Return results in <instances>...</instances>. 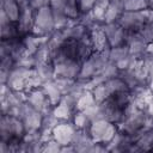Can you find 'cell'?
I'll use <instances>...</instances> for the list:
<instances>
[{
	"label": "cell",
	"instance_id": "1",
	"mask_svg": "<svg viewBox=\"0 0 153 153\" xmlns=\"http://www.w3.org/2000/svg\"><path fill=\"white\" fill-rule=\"evenodd\" d=\"M35 23H36V27L39 29V31H49L53 29V26L55 25L54 22V14L51 13L50 8L48 6H42L39 7L36 18H35Z\"/></svg>",
	"mask_w": 153,
	"mask_h": 153
},
{
	"label": "cell",
	"instance_id": "2",
	"mask_svg": "<svg viewBox=\"0 0 153 153\" xmlns=\"http://www.w3.org/2000/svg\"><path fill=\"white\" fill-rule=\"evenodd\" d=\"M73 135H74V130L67 123L57 124V126H55L53 128V137L61 146L69 145L72 142V140H73Z\"/></svg>",
	"mask_w": 153,
	"mask_h": 153
},
{
	"label": "cell",
	"instance_id": "3",
	"mask_svg": "<svg viewBox=\"0 0 153 153\" xmlns=\"http://www.w3.org/2000/svg\"><path fill=\"white\" fill-rule=\"evenodd\" d=\"M109 121L105 118H99V120H94L90 127V134L91 137L94 141H102L104 137V134L109 127Z\"/></svg>",
	"mask_w": 153,
	"mask_h": 153
},
{
	"label": "cell",
	"instance_id": "4",
	"mask_svg": "<svg viewBox=\"0 0 153 153\" xmlns=\"http://www.w3.org/2000/svg\"><path fill=\"white\" fill-rule=\"evenodd\" d=\"M2 11L6 13L11 22H17L20 18V10L16 2V0H4L2 1Z\"/></svg>",
	"mask_w": 153,
	"mask_h": 153
},
{
	"label": "cell",
	"instance_id": "5",
	"mask_svg": "<svg viewBox=\"0 0 153 153\" xmlns=\"http://www.w3.org/2000/svg\"><path fill=\"white\" fill-rule=\"evenodd\" d=\"M147 0H126L123 1V8L126 12H139L147 8Z\"/></svg>",
	"mask_w": 153,
	"mask_h": 153
},
{
	"label": "cell",
	"instance_id": "6",
	"mask_svg": "<svg viewBox=\"0 0 153 153\" xmlns=\"http://www.w3.org/2000/svg\"><path fill=\"white\" fill-rule=\"evenodd\" d=\"M93 103H96L93 94L90 93V92H86V93L79 96V98H78V100H76L75 104H76V106H78L79 110H82L84 111L85 109H87L91 105H93Z\"/></svg>",
	"mask_w": 153,
	"mask_h": 153
},
{
	"label": "cell",
	"instance_id": "7",
	"mask_svg": "<svg viewBox=\"0 0 153 153\" xmlns=\"http://www.w3.org/2000/svg\"><path fill=\"white\" fill-rule=\"evenodd\" d=\"M69 110H71V105H68L67 100H62L54 110V116L57 118H67L69 115Z\"/></svg>",
	"mask_w": 153,
	"mask_h": 153
},
{
	"label": "cell",
	"instance_id": "8",
	"mask_svg": "<svg viewBox=\"0 0 153 153\" xmlns=\"http://www.w3.org/2000/svg\"><path fill=\"white\" fill-rule=\"evenodd\" d=\"M87 121H88V117H87V116L85 115V112H82V114H79V115H76V116H75V118H74L75 126H76L78 128H84Z\"/></svg>",
	"mask_w": 153,
	"mask_h": 153
},
{
	"label": "cell",
	"instance_id": "9",
	"mask_svg": "<svg viewBox=\"0 0 153 153\" xmlns=\"http://www.w3.org/2000/svg\"><path fill=\"white\" fill-rule=\"evenodd\" d=\"M97 1L98 0H80V8L82 11H88L97 4Z\"/></svg>",
	"mask_w": 153,
	"mask_h": 153
},
{
	"label": "cell",
	"instance_id": "10",
	"mask_svg": "<svg viewBox=\"0 0 153 153\" xmlns=\"http://www.w3.org/2000/svg\"><path fill=\"white\" fill-rule=\"evenodd\" d=\"M147 50H148L149 53H153V43L148 44V48H147Z\"/></svg>",
	"mask_w": 153,
	"mask_h": 153
}]
</instances>
